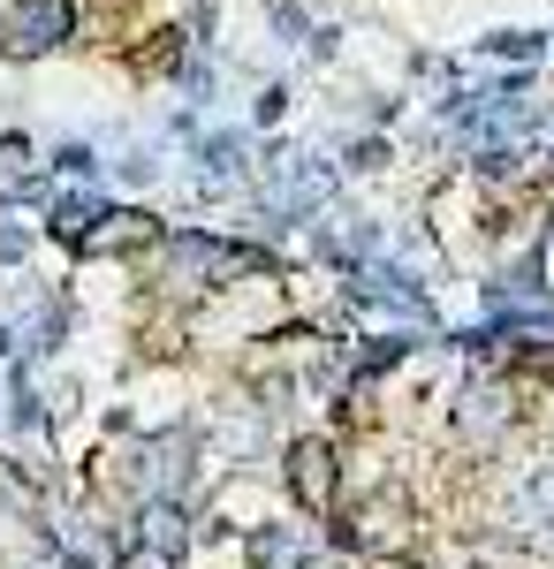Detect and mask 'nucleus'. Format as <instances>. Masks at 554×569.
Here are the masks:
<instances>
[{
	"label": "nucleus",
	"instance_id": "f257e3e1",
	"mask_svg": "<svg viewBox=\"0 0 554 569\" xmlns=\"http://www.w3.org/2000/svg\"><path fill=\"white\" fill-rule=\"evenodd\" d=\"M69 31H77V8H69V0H23V8L8 16V31H0V53H8V61H39V53H53Z\"/></svg>",
	"mask_w": 554,
	"mask_h": 569
},
{
	"label": "nucleus",
	"instance_id": "f03ea898",
	"mask_svg": "<svg viewBox=\"0 0 554 569\" xmlns=\"http://www.w3.org/2000/svg\"><path fill=\"white\" fill-rule=\"evenodd\" d=\"M289 493H297L311 517L335 509V448L327 440H289Z\"/></svg>",
	"mask_w": 554,
	"mask_h": 569
},
{
	"label": "nucleus",
	"instance_id": "7ed1b4c3",
	"mask_svg": "<svg viewBox=\"0 0 554 569\" xmlns=\"http://www.w3.org/2000/svg\"><path fill=\"white\" fill-rule=\"evenodd\" d=\"M403 517H410V501H403V493H373V501L357 509V525L342 531V539H349V547H365V555H403V547H410Z\"/></svg>",
	"mask_w": 554,
	"mask_h": 569
},
{
	"label": "nucleus",
	"instance_id": "20e7f679",
	"mask_svg": "<svg viewBox=\"0 0 554 569\" xmlns=\"http://www.w3.org/2000/svg\"><path fill=\"white\" fill-rule=\"evenodd\" d=\"M145 243H160V220L152 213H99V228H85L77 236V251H91V259H107V251H145Z\"/></svg>",
	"mask_w": 554,
	"mask_h": 569
},
{
	"label": "nucleus",
	"instance_id": "39448f33",
	"mask_svg": "<svg viewBox=\"0 0 554 569\" xmlns=\"http://www.w3.org/2000/svg\"><path fill=\"white\" fill-rule=\"evenodd\" d=\"M502 418H510V410H502V395H494V388H471V395H464V433H478V426L494 433Z\"/></svg>",
	"mask_w": 554,
	"mask_h": 569
},
{
	"label": "nucleus",
	"instance_id": "423d86ee",
	"mask_svg": "<svg viewBox=\"0 0 554 569\" xmlns=\"http://www.w3.org/2000/svg\"><path fill=\"white\" fill-rule=\"evenodd\" d=\"M31 176V144L23 137H0V182H23Z\"/></svg>",
	"mask_w": 554,
	"mask_h": 569
},
{
	"label": "nucleus",
	"instance_id": "0eeeda50",
	"mask_svg": "<svg viewBox=\"0 0 554 569\" xmlns=\"http://www.w3.org/2000/svg\"><path fill=\"white\" fill-rule=\"evenodd\" d=\"M122 569H175V555H168V547H152V539H145V547H129V555H122Z\"/></svg>",
	"mask_w": 554,
	"mask_h": 569
},
{
	"label": "nucleus",
	"instance_id": "6e6552de",
	"mask_svg": "<svg viewBox=\"0 0 554 569\" xmlns=\"http://www.w3.org/2000/svg\"><path fill=\"white\" fill-rule=\"evenodd\" d=\"M152 547H168V555H175V509H160V517H152Z\"/></svg>",
	"mask_w": 554,
	"mask_h": 569
},
{
	"label": "nucleus",
	"instance_id": "1a4fd4ad",
	"mask_svg": "<svg viewBox=\"0 0 554 569\" xmlns=\"http://www.w3.org/2000/svg\"><path fill=\"white\" fill-rule=\"evenodd\" d=\"M547 266H554V236H547Z\"/></svg>",
	"mask_w": 554,
	"mask_h": 569
}]
</instances>
